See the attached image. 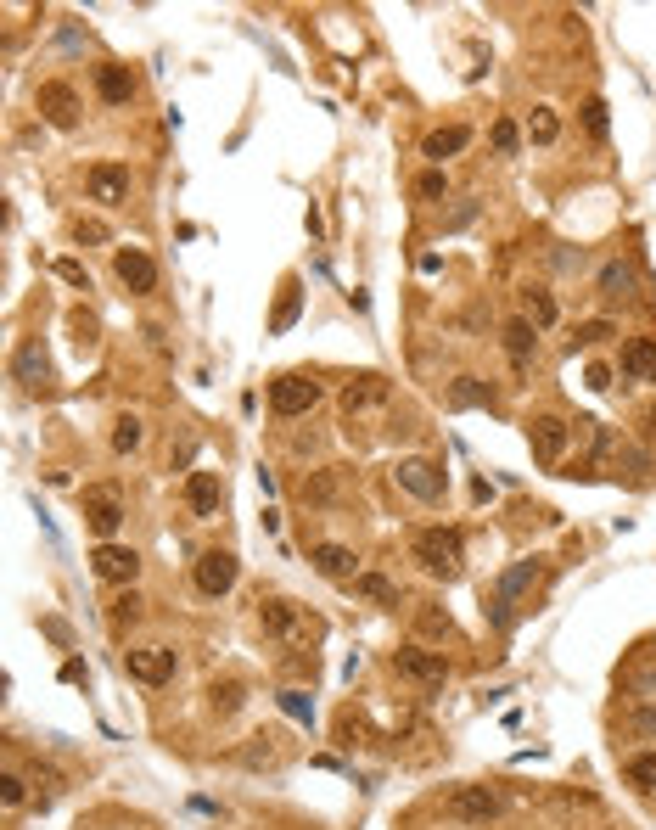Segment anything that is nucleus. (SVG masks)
I'll return each instance as SVG.
<instances>
[{"instance_id": "nucleus-1", "label": "nucleus", "mask_w": 656, "mask_h": 830, "mask_svg": "<svg viewBox=\"0 0 656 830\" xmlns=\"http://www.w3.org/2000/svg\"><path fill=\"white\" fill-rule=\"evenodd\" d=\"M460 528H427L415 533V561H421V573L432 578H455L460 573Z\"/></svg>"}, {"instance_id": "nucleus-2", "label": "nucleus", "mask_w": 656, "mask_h": 830, "mask_svg": "<svg viewBox=\"0 0 656 830\" xmlns=\"http://www.w3.org/2000/svg\"><path fill=\"white\" fill-rule=\"evenodd\" d=\"M314 404H320V382H314L309 371H281L270 382V410L286 415V421H292V415H309Z\"/></svg>"}, {"instance_id": "nucleus-3", "label": "nucleus", "mask_w": 656, "mask_h": 830, "mask_svg": "<svg viewBox=\"0 0 656 830\" xmlns=\"http://www.w3.org/2000/svg\"><path fill=\"white\" fill-rule=\"evenodd\" d=\"M393 673H399V679H410V685H443V679H449V662L438 657V651H427V645H399V651H393Z\"/></svg>"}, {"instance_id": "nucleus-4", "label": "nucleus", "mask_w": 656, "mask_h": 830, "mask_svg": "<svg viewBox=\"0 0 656 830\" xmlns=\"http://www.w3.org/2000/svg\"><path fill=\"white\" fill-rule=\"evenodd\" d=\"M567 444H572V427L561 421V415H533L528 421V449H533L539 466H561Z\"/></svg>"}, {"instance_id": "nucleus-5", "label": "nucleus", "mask_w": 656, "mask_h": 830, "mask_svg": "<svg viewBox=\"0 0 656 830\" xmlns=\"http://www.w3.org/2000/svg\"><path fill=\"white\" fill-rule=\"evenodd\" d=\"M443 814L460 819V825H488V819H500V797L488 786H455L449 802H443Z\"/></svg>"}, {"instance_id": "nucleus-6", "label": "nucleus", "mask_w": 656, "mask_h": 830, "mask_svg": "<svg viewBox=\"0 0 656 830\" xmlns=\"http://www.w3.org/2000/svg\"><path fill=\"white\" fill-rule=\"evenodd\" d=\"M129 679L135 685H169L174 668H180V657H174V645H141V651H129L124 657Z\"/></svg>"}, {"instance_id": "nucleus-7", "label": "nucleus", "mask_w": 656, "mask_h": 830, "mask_svg": "<svg viewBox=\"0 0 656 830\" xmlns=\"http://www.w3.org/2000/svg\"><path fill=\"white\" fill-rule=\"evenodd\" d=\"M34 107L45 113V124L51 129H73L79 124V90L62 85V79H45V85L34 90Z\"/></svg>"}, {"instance_id": "nucleus-8", "label": "nucleus", "mask_w": 656, "mask_h": 830, "mask_svg": "<svg viewBox=\"0 0 656 830\" xmlns=\"http://www.w3.org/2000/svg\"><path fill=\"white\" fill-rule=\"evenodd\" d=\"M236 573H242V561L230 556V550H202L191 578H197L202 595H230V589H236Z\"/></svg>"}, {"instance_id": "nucleus-9", "label": "nucleus", "mask_w": 656, "mask_h": 830, "mask_svg": "<svg viewBox=\"0 0 656 830\" xmlns=\"http://www.w3.org/2000/svg\"><path fill=\"white\" fill-rule=\"evenodd\" d=\"M85 522L101 544H113L118 522H124V500H118V488H85Z\"/></svg>"}, {"instance_id": "nucleus-10", "label": "nucleus", "mask_w": 656, "mask_h": 830, "mask_svg": "<svg viewBox=\"0 0 656 830\" xmlns=\"http://www.w3.org/2000/svg\"><path fill=\"white\" fill-rule=\"evenodd\" d=\"M393 483L404 488V494H415V500H443V472L432 466V460H421V455H410V460H399L393 466Z\"/></svg>"}, {"instance_id": "nucleus-11", "label": "nucleus", "mask_w": 656, "mask_h": 830, "mask_svg": "<svg viewBox=\"0 0 656 830\" xmlns=\"http://www.w3.org/2000/svg\"><path fill=\"white\" fill-rule=\"evenodd\" d=\"M533 584H539V556L516 561L511 573H505L500 584H494V623H500V629L511 623V601H516V595H528Z\"/></svg>"}, {"instance_id": "nucleus-12", "label": "nucleus", "mask_w": 656, "mask_h": 830, "mask_svg": "<svg viewBox=\"0 0 656 830\" xmlns=\"http://www.w3.org/2000/svg\"><path fill=\"white\" fill-rule=\"evenodd\" d=\"M85 191H90V202H101V208H118V202L129 197V169L124 163H90Z\"/></svg>"}, {"instance_id": "nucleus-13", "label": "nucleus", "mask_w": 656, "mask_h": 830, "mask_svg": "<svg viewBox=\"0 0 656 830\" xmlns=\"http://www.w3.org/2000/svg\"><path fill=\"white\" fill-rule=\"evenodd\" d=\"M113 270H118V281H124L129 292H152L157 287V258L146 253V247H118Z\"/></svg>"}, {"instance_id": "nucleus-14", "label": "nucleus", "mask_w": 656, "mask_h": 830, "mask_svg": "<svg viewBox=\"0 0 656 830\" xmlns=\"http://www.w3.org/2000/svg\"><path fill=\"white\" fill-rule=\"evenodd\" d=\"M90 567H96V578H107V584H135V573H141V556H135L129 544H96Z\"/></svg>"}, {"instance_id": "nucleus-15", "label": "nucleus", "mask_w": 656, "mask_h": 830, "mask_svg": "<svg viewBox=\"0 0 656 830\" xmlns=\"http://www.w3.org/2000/svg\"><path fill=\"white\" fill-rule=\"evenodd\" d=\"M393 399V382L387 376H376V371H365V376H354V382L343 387V410L348 415H365V410H382V404Z\"/></svg>"}, {"instance_id": "nucleus-16", "label": "nucleus", "mask_w": 656, "mask_h": 830, "mask_svg": "<svg viewBox=\"0 0 656 830\" xmlns=\"http://www.w3.org/2000/svg\"><path fill=\"white\" fill-rule=\"evenodd\" d=\"M309 561H314V573L331 578V584H354L359 578V556L348 550V544H314Z\"/></svg>"}, {"instance_id": "nucleus-17", "label": "nucleus", "mask_w": 656, "mask_h": 830, "mask_svg": "<svg viewBox=\"0 0 656 830\" xmlns=\"http://www.w3.org/2000/svg\"><path fill=\"white\" fill-rule=\"evenodd\" d=\"M617 371H623V382H656V337H628L617 354Z\"/></svg>"}, {"instance_id": "nucleus-18", "label": "nucleus", "mask_w": 656, "mask_h": 830, "mask_svg": "<svg viewBox=\"0 0 656 830\" xmlns=\"http://www.w3.org/2000/svg\"><path fill=\"white\" fill-rule=\"evenodd\" d=\"M258 623H264V634H270V640H292V634L303 629V606L286 601V595H275V601L258 606Z\"/></svg>"}, {"instance_id": "nucleus-19", "label": "nucleus", "mask_w": 656, "mask_h": 830, "mask_svg": "<svg viewBox=\"0 0 656 830\" xmlns=\"http://www.w3.org/2000/svg\"><path fill=\"white\" fill-rule=\"evenodd\" d=\"M186 505L208 522V516H219V505H225V483H219V472H191L186 477Z\"/></svg>"}, {"instance_id": "nucleus-20", "label": "nucleus", "mask_w": 656, "mask_h": 830, "mask_svg": "<svg viewBox=\"0 0 656 830\" xmlns=\"http://www.w3.org/2000/svg\"><path fill=\"white\" fill-rule=\"evenodd\" d=\"M96 96L107 101V107H124V101L135 96V79H129L124 62H101L96 68Z\"/></svg>"}, {"instance_id": "nucleus-21", "label": "nucleus", "mask_w": 656, "mask_h": 830, "mask_svg": "<svg viewBox=\"0 0 656 830\" xmlns=\"http://www.w3.org/2000/svg\"><path fill=\"white\" fill-rule=\"evenodd\" d=\"M298 315H303V281H298V275H286L281 298H275V315H270V331H275V337H281V331H292V326H298Z\"/></svg>"}, {"instance_id": "nucleus-22", "label": "nucleus", "mask_w": 656, "mask_h": 830, "mask_svg": "<svg viewBox=\"0 0 656 830\" xmlns=\"http://www.w3.org/2000/svg\"><path fill=\"white\" fill-rule=\"evenodd\" d=\"M466 146H471V129L466 124H449V129H432L421 152H427L432 163H443V158H455V152H466Z\"/></svg>"}, {"instance_id": "nucleus-23", "label": "nucleus", "mask_w": 656, "mask_h": 830, "mask_svg": "<svg viewBox=\"0 0 656 830\" xmlns=\"http://www.w3.org/2000/svg\"><path fill=\"white\" fill-rule=\"evenodd\" d=\"M449 404H455V410H494V387L477 382V376H455V387H449Z\"/></svg>"}, {"instance_id": "nucleus-24", "label": "nucleus", "mask_w": 656, "mask_h": 830, "mask_svg": "<svg viewBox=\"0 0 656 830\" xmlns=\"http://www.w3.org/2000/svg\"><path fill=\"white\" fill-rule=\"evenodd\" d=\"M556 315H561V309H556V298H550L544 287H528V292H522V320H528L533 331L556 326Z\"/></svg>"}, {"instance_id": "nucleus-25", "label": "nucleus", "mask_w": 656, "mask_h": 830, "mask_svg": "<svg viewBox=\"0 0 656 830\" xmlns=\"http://www.w3.org/2000/svg\"><path fill=\"white\" fill-rule=\"evenodd\" d=\"M505 354H511V365L516 371H528V359H533V326L528 320H505Z\"/></svg>"}, {"instance_id": "nucleus-26", "label": "nucleus", "mask_w": 656, "mask_h": 830, "mask_svg": "<svg viewBox=\"0 0 656 830\" xmlns=\"http://www.w3.org/2000/svg\"><path fill=\"white\" fill-rule=\"evenodd\" d=\"M556 135H561V113L556 107H533L528 113V141L533 146H556Z\"/></svg>"}, {"instance_id": "nucleus-27", "label": "nucleus", "mask_w": 656, "mask_h": 830, "mask_svg": "<svg viewBox=\"0 0 656 830\" xmlns=\"http://www.w3.org/2000/svg\"><path fill=\"white\" fill-rule=\"evenodd\" d=\"M337 488H343V477L326 466V472H309V477H303V500H309V505H331V500H337Z\"/></svg>"}, {"instance_id": "nucleus-28", "label": "nucleus", "mask_w": 656, "mask_h": 830, "mask_svg": "<svg viewBox=\"0 0 656 830\" xmlns=\"http://www.w3.org/2000/svg\"><path fill=\"white\" fill-rule=\"evenodd\" d=\"M623 292H634V270H628L623 258H612L600 270V298H623Z\"/></svg>"}, {"instance_id": "nucleus-29", "label": "nucleus", "mask_w": 656, "mask_h": 830, "mask_svg": "<svg viewBox=\"0 0 656 830\" xmlns=\"http://www.w3.org/2000/svg\"><path fill=\"white\" fill-rule=\"evenodd\" d=\"M623 774H628V786L656 791V752H634V758L623 763Z\"/></svg>"}, {"instance_id": "nucleus-30", "label": "nucleus", "mask_w": 656, "mask_h": 830, "mask_svg": "<svg viewBox=\"0 0 656 830\" xmlns=\"http://www.w3.org/2000/svg\"><path fill=\"white\" fill-rule=\"evenodd\" d=\"M12 371H17V382H40V376H45V348L40 343H23V348H17Z\"/></svg>"}, {"instance_id": "nucleus-31", "label": "nucleus", "mask_w": 656, "mask_h": 830, "mask_svg": "<svg viewBox=\"0 0 656 830\" xmlns=\"http://www.w3.org/2000/svg\"><path fill=\"white\" fill-rule=\"evenodd\" d=\"M141 438H146L141 415H118V427H113V449H118V455H129V449H141Z\"/></svg>"}, {"instance_id": "nucleus-32", "label": "nucleus", "mask_w": 656, "mask_h": 830, "mask_svg": "<svg viewBox=\"0 0 656 830\" xmlns=\"http://www.w3.org/2000/svg\"><path fill=\"white\" fill-rule=\"evenodd\" d=\"M488 141H494V152L500 158H516V146H522V135H516L511 118H494V129H488Z\"/></svg>"}, {"instance_id": "nucleus-33", "label": "nucleus", "mask_w": 656, "mask_h": 830, "mask_svg": "<svg viewBox=\"0 0 656 830\" xmlns=\"http://www.w3.org/2000/svg\"><path fill=\"white\" fill-rule=\"evenodd\" d=\"M264 741H270V735H253V741H247L236 758H242L247 769H275V746H264Z\"/></svg>"}, {"instance_id": "nucleus-34", "label": "nucleus", "mask_w": 656, "mask_h": 830, "mask_svg": "<svg viewBox=\"0 0 656 830\" xmlns=\"http://www.w3.org/2000/svg\"><path fill=\"white\" fill-rule=\"evenodd\" d=\"M584 129L595 135V141H606V135H612V118H606V101H600V96L584 101Z\"/></svg>"}, {"instance_id": "nucleus-35", "label": "nucleus", "mask_w": 656, "mask_h": 830, "mask_svg": "<svg viewBox=\"0 0 656 830\" xmlns=\"http://www.w3.org/2000/svg\"><path fill=\"white\" fill-rule=\"evenodd\" d=\"M354 589H359V595H371V601H382V606L399 601V595H393V584H387L382 573H359V578H354Z\"/></svg>"}, {"instance_id": "nucleus-36", "label": "nucleus", "mask_w": 656, "mask_h": 830, "mask_svg": "<svg viewBox=\"0 0 656 830\" xmlns=\"http://www.w3.org/2000/svg\"><path fill=\"white\" fill-rule=\"evenodd\" d=\"M415 197L421 202H438V197H449V174L443 169H427L421 180H415Z\"/></svg>"}, {"instance_id": "nucleus-37", "label": "nucleus", "mask_w": 656, "mask_h": 830, "mask_svg": "<svg viewBox=\"0 0 656 830\" xmlns=\"http://www.w3.org/2000/svg\"><path fill=\"white\" fill-rule=\"evenodd\" d=\"M208 696H214V713H236V707H242V685H236V679H225V685H214V690H208Z\"/></svg>"}, {"instance_id": "nucleus-38", "label": "nucleus", "mask_w": 656, "mask_h": 830, "mask_svg": "<svg viewBox=\"0 0 656 830\" xmlns=\"http://www.w3.org/2000/svg\"><path fill=\"white\" fill-rule=\"evenodd\" d=\"M135 617H141V595H135V589H124V595L113 601V623L124 629V623H135Z\"/></svg>"}, {"instance_id": "nucleus-39", "label": "nucleus", "mask_w": 656, "mask_h": 830, "mask_svg": "<svg viewBox=\"0 0 656 830\" xmlns=\"http://www.w3.org/2000/svg\"><path fill=\"white\" fill-rule=\"evenodd\" d=\"M281 707L298 718V724H309V718H314V702L303 696V690H281Z\"/></svg>"}, {"instance_id": "nucleus-40", "label": "nucleus", "mask_w": 656, "mask_h": 830, "mask_svg": "<svg viewBox=\"0 0 656 830\" xmlns=\"http://www.w3.org/2000/svg\"><path fill=\"white\" fill-rule=\"evenodd\" d=\"M606 337H617V326L612 320H584V326H578V343H606Z\"/></svg>"}, {"instance_id": "nucleus-41", "label": "nucleus", "mask_w": 656, "mask_h": 830, "mask_svg": "<svg viewBox=\"0 0 656 830\" xmlns=\"http://www.w3.org/2000/svg\"><path fill=\"white\" fill-rule=\"evenodd\" d=\"M415 617H421V629H427V634H449V629H455V623H449V612H438V606H421Z\"/></svg>"}, {"instance_id": "nucleus-42", "label": "nucleus", "mask_w": 656, "mask_h": 830, "mask_svg": "<svg viewBox=\"0 0 656 830\" xmlns=\"http://www.w3.org/2000/svg\"><path fill=\"white\" fill-rule=\"evenodd\" d=\"M73 236H79V242H90V247H101V242H107V225H101V219H79V225H73Z\"/></svg>"}, {"instance_id": "nucleus-43", "label": "nucleus", "mask_w": 656, "mask_h": 830, "mask_svg": "<svg viewBox=\"0 0 656 830\" xmlns=\"http://www.w3.org/2000/svg\"><path fill=\"white\" fill-rule=\"evenodd\" d=\"M0 802H6V808H17V802H23V774H6V780H0Z\"/></svg>"}, {"instance_id": "nucleus-44", "label": "nucleus", "mask_w": 656, "mask_h": 830, "mask_svg": "<svg viewBox=\"0 0 656 830\" xmlns=\"http://www.w3.org/2000/svg\"><path fill=\"white\" fill-rule=\"evenodd\" d=\"M57 275H62V281H68V287H85V292H90V275L79 270L73 258H57Z\"/></svg>"}, {"instance_id": "nucleus-45", "label": "nucleus", "mask_w": 656, "mask_h": 830, "mask_svg": "<svg viewBox=\"0 0 656 830\" xmlns=\"http://www.w3.org/2000/svg\"><path fill=\"white\" fill-rule=\"evenodd\" d=\"M628 730H634V735H656V707H640V713H628Z\"/></svg>"}, {"instance_id": "nucleus-46", "label": "nucleus", "mask_w": 656, "mask_h": 830, "mask_svg": "<svg viewBox=\"0 0 656 830\" xmlns=\"http://www.w3.org/2000/svg\"><path fill=\"white\" fill-rule=\"evenodd\" d=\"M471 219H477V202H460L455 214L443 219V225H449V230H460V225H471Z\"/></svg>"}, {"instance_id": "nucleus-47", "label": "nucleus", "mask_w": 656, "mask_h": 830, "mask_svg": "<svg viewBox=\"0 0 656 830\" xmlns=\"http://www.w3.org/2000/svg\"><path fill=\"white\" fill-rule=\"evenodd\" d=\"M40 629L51 634V640H57V645H73V629H68V623H57V617H45Z\"/></svg>"}, {"instance_id": "nucleus-48", "label": "nucleus", "mask_w": 656, "mask_h": 830, "mask_svg": "<svg viewBox=\"0 0 656 830\" xmlns=\"http://www.w3.org/2000/svg\"><path fill=\"white\" fill-rule=\"evenodd\" d=\"M62 679H68V685H85L90 668H85V662H62Z\"/></svg>"}, {"instance_id": "nucleus-49", "label": "nucleus", "mask_w": 656, "mask_h": 830, "mask_svg": "<svg viewBox=\"0 0 656 830\" xmlns=\"http://www.w3.org/2000/svg\"><path fill=\"white\" fill-rule=\"evenodd\" d=\"M589 387H595V393H606V387H612V371H606V365H589Z\"/></svg>"}, {"instance_id": "nucleus-50", "label": "nucleus", "mask_w": 656, "mask_h": 830, "mask_svg": "<svg viewBox=\"0 0 656 830\" xmlns=\"http://www.w3.org/2000/svg\"><path fill=\"white\" fill-rule=\"evenodd\" d=\"M645 432H651V438H656V410H651V415H645Z\"/></svg>"}]
</instances>
